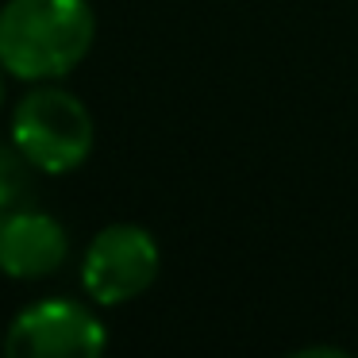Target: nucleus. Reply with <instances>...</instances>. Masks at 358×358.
I'll list each match as a JSON object with an SVG mask.
<instances>
[{
  "mask_svg": "<svg viewBox=\"0 0 358 358\" xmlns=\"http://www.w3.org/2000/svg\"><path fill=\"white\" fill-rule=\"evenodd\" d=\"M31 178L35 170L16 150V143H0V220L31 201Z\"/></svg>",
  "mask_w": 358,
  "mask_h": 358,
  "instance_id": "423d86ee",
  "label": "nucleus"
},
{
  "mask_svg": "<svg viewBox=\"0 0 358 358\" xmlns=\"http://www.w3.org/2000/svg\"><path fill=\"white\" fill-rule=\"evenodd\" d=\"M96 12L89 0H4L0 4V70L8 78L62 81L89 58Z\"/></svg>",
  "mask_w": 358,
  "mask_h": 358,
  "instance_id": "f257e3e1",
  "label": "nucleus"
},
{
  "mask_svg": "<svg viewBox=\"0 0 358 358\" xmlns=\"http://www.w3.org/2000/svg\"><path fill=\"white\" fill-rule=\"evenodd\" d=\"M8 131L16 150L43 178H66V173L81 170L96 143V124L89 104L55 81H35L12 104Z\"/></svg>",
  "mask_w": 358,
  "mask_h": 358,
  "instance_id": "f03ea898",
  "label": "nucleus"
},
{
  "mask_svg": "<svg viewBox=\"0 0 358 358\" xmlns=\"http://www.w3.org/2000/svg\"><path fill=\"white\" fill-rule=\"evenodd\" d=\"M70 258V231L39 208H16L0 220V273L12 281H43Z\"/></svg>",
  "mask_w": 358,
  "mask_h": 358,
  "instance_id": "39448f33",
  "label": "nucleus"
},
{
  "mask_svg": "<svg viewBox=\"0 0 358 358\" xmlns=\"http://www.w3.org/2000/svg\"><path fill=\"white\" fill-rule=\"evenodd\" d=\"M108 347V327L93 312V301L43 296L31 301L4 327L8 358H93Z\"/></svg>",
  "mask_w": 358,
  "mask_h": 358,
  "instance_id": "20e7f679",
  "label": "nucleus"
},
{
  "mask_svg": "<svg viewBox=\"0 0 358 358\" xmlns=\"http://www.w3.org/2000/svg\"><path fill=\"white\" fill-rule=\"evenodd\" d=\"M162 270L158 239L143 224H108L81 250V289L96 308H124L155 285Z\"/></svg>",
  "mask_w": 358,
  "mask_h": 358,
  "instance_id": "7ed1b4c3",
  "label": "nucleus"
},
{
  "mask_svg": "<svg viewBox=\"0 0 358 358\" xmlns=\"http://www.w3.org/2000/svg\"><path fill=\"white\" fill-rule=\"evenodd\" d=\"M296 355H301V358H312V355H316V358H347V350H339V347H304V350H296Z\"/></svg>",
  "mask_w": 358,
  "mask_h": 358,
  "instance_id": "0eeeda50",
  "label": "nucleus"
},
{
  "mask_svg": "<svg viewBox=\"0 0 358 358\" xmlns=\"http://www.w3.org/2000/svg\"><path fill=\"white\" fill-rule=\"evenodd\" d=\"M4 78H8V73L0 70V108H4Z\"/></svg>",
  "mask_w": 358,
  "mask_h": 358,
  "instance_id": "6e6552de",
  "label": "nucleus"
}]
</instances>
